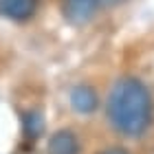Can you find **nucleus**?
Returning a JSON list of instances; mask_svg holds the SVG:
<instances>
[{"mask_svg":"<svg viewBox=\"0 0 154 154\" xmlns=\"http://www.w3.org/2000/svg\"><path fill=\"white\" fill-rule=\"evenodd\" d=\"M106 117L121 137H141L152 121V95L137 77H121L110 88Z\"/></svg>","mask_w":154,"mask_h":154,"instance_id":"1","label":"nucleus"},{"mask_svg":"<svg viewBox=\"0 0 154 154\" xmlns=\"http://www.w3.org/2000/svg\"><path fill=\"white\" fill-rule=\"evenodd\" d=\"M101 0H62V13L71 24H86L97 13Z\"/></svg>","mask_w":154,"mask_h":154,"instance_id":"2","label":"nucleus"},{"mask_svg":"<svg viewBox=\"0 0 154 154\" xmlns=\"http://www.w3.org/2000/svg\"><path fill=\"white\" fill-rule=\"evenodd\" d=\"M48 154H79V139L73 130H57L48 137L46 143Z\"/></svg>","mask_w":154,"mask_h":154,"instance_id":"3","label":"nucleus"},{"mask_svg":"<svg viewBox=\"0 0 154 154\" xmlns=\"http://www.w3.org/2000/svg\"><path fill=\"white\" fill-rule=\"evenodd\" d=\"M71 106H73L75 112H79V115H90L99 106V97H97V93L90 86L79 84V86H75L71 90Z\"/></svg>","mask_w":154,"mask_h":154,"instance_id":"4","label":"nucleus"},{"mask_svg":"<svg viewBox=\"0 0 154 154\" xmlns=\"http://www.w3.org/2000/svg\"><path fill=\"white\" fill-rule=\"evenodd\" d=\"M0 13L11 20H26L35 13V0H0Z\"/></svg>","mask_w":154,"mask_h":154,"instance_id":"5","label":"nucleus"},{"mask_svg":"<svg viewBox=\"0 0 154 154\" xmlns=\"http://www.w3.org/2000/svg\"><path fill=\"white\" fill-rule=\"evenodd\" d=\"M22 128L29 139H38L44 132V119H42L40 112H26L22 117Z\"/></svg>","mask_w":154,"mask_h":154,"instance_id":"6","label":"nucleus"},{"mask_svg":"<svg viewBox=\"0 0 154 154\" xmlns=\"http://www.w3.org/2000/svg\"><path fill=\"white\" fill-rule=\"evenodd\" d=\"M99 154H128V152H125L123 148H108V150H103Z\"/></svg>","mask_w":154,"mask_h":154,"instance_id":"7","label":"nucleus"},{"mask_svg":"<svg viewBox=\"0 0 154 154\" xmlns=\"http://www.w3.org/2000/svg\"><path fill=\"white\" fill-rule=\"evenodd\" d=\"M103 5H117V2H123V0H101Z\"/></svg>","mask_w":154,"mask_h":154,"instance_id":"8","label":"nucleus"}]
</instances>
